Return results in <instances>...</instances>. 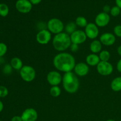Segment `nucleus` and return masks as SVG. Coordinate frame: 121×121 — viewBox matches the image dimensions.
<instances>
[{
    "instance_id": "24",
    "label": "nucleus",
    "mask_w": 121,
    "mask_h": 121,
    "mask_svg": "<svg viewBox=\"0 0 121 121\" xmlns=\"http://www.w3.org/2000/svg\"><path fill=\"white\" fill-rule=\"evenodd\" d=\"M9 14V8L5 4H0V16L5 17Z\"/></svg>"
},
{
    "instance_id": "27",
    "label": "nucleus",
    "mask_w": 121,
    "mask_h": 121,
    "mask_svg": "<svg viewBox=\"0 0 121 121\" xmlns=\"http://www.w3.org/2000/svg\"><path fill=\"white\" fill-rule=\"evenodd\" d=\"M13 67H11L10 64H7L5 65L2 69V72L6 75H9L13 72Z\"/></svg>"
},
{
    "instance_id": "4",
    "label": "nucleus",
    "mask_w": 121,
    "mask_h": 121,
    "mask_svg": "<svg viewBox=\"0 0 121 121\" xmlns=\"http://www.w3.org/2000/svg\"><path fill=\"white\" fill-rule=\"evenodd\" d=\"M47 30L52 34H57L62 33L65 29V26L62 21L57 18H53L48 20L47 24Z\"/></svg>"
},
{
    "instance_id": "34",
    "label": "nucleus",
    "mask_w": 121,
    "mask_h": 121,
    "mask_svg": "<svg viewBox=\"0 0 121 121\" xmlns=\"http://www.w3.org/2000/svg\"><path fill=\"white\" fill-rule=\"evenodd\" d=\"M33 5H37L42 1V0H29Z\"/></svg>"
},
{
    "instance_id": "8",
    "label": "nucleus",
    "mask_w": 121,
    "mask_h": 121,
    "mask_svg": "<svg viewBox=\"0 0 121 121\" xmlns=\"http://www.w3.org/2000/svg\"><path fill=\"white\" fill-rule=\"evenodd\" d=\"M63 76L58 71L53 70L48 72L47 75V81L52 86H59L62 82Z\"/></svg>"
},
{
    "instance_id": "11",
    "label": "nucleus",
    "mask_w": 121,
    "mask_h": 121,
    "mask_svg": "<svg viewBox=\"0 0 121 121\" xmlns=\"http://www.w3.org/2000/svg\"><path fill=\"white\" fill-rule=\"evenodd\" d=\"M17 10L22 14H27L31 11L33 4L29 0H18L15 3Z\"/></svg>"
},
{
    "instance_id": "39",
    "label": "nucleus",
    "mask_w": 121,
    "mask_h": 121,
    "mask_svg": "<svg viewBox=\"0 0 121 121\" xmlns=\"http://www.w3.org/2000/svg\"><path fill=\"white\" fill-rule=\"evenodd\" d=\"M120 15H121V14H120Z\"/></svg>"
},
{
    "instance_id": "3",
    "label": "nucleus",
    "mask_w": 121,
    "mask_h": 121,
    "mask_svg": "<svg viewBox=\"0 0 121 121\" xmlns=\"http://www.w3.org/2000/svg\"><path fill=\"white\" fill-rule=\"evenodd\" d=\"M52 44L56 50L59 52L66 50L72 44L70 35L65 32L56 34L52 40Z\"/></svg>"
},
{
    "instance_id": "28",
    "label": "nucleus",
    "mask_w": 121,
    "mask_h": 121,
    "mask_svg": "<svg viewBox=\"0 0 121 121\" xmlns=\"http://www.w3.org/2000/svg\"><path fill=\"white\" fill-rule=\"evenodd\" d=\"M9 92L7 87L4 86H0V98H5L8 96Z\"/></svg>"
},
{
    "instance_id": "5",
    "label": "nucleus",
    "mask_w": 121,
    "mask_h": 121,
    "mask_svg": "<svg viewBox=\"0 0 121 121\" xmlns=\"http://www.w3.org/2000/svg\"><path fill=\"white\" fill-rule=\"evenodd\" d=\"M20 74L21 79L26 82H31L35 79L36 72L32 66L24 65L20 70Z\"/></svg>"
},
{
    "instance_id": "7",
    "label": "nucleus",
    "mask_w": 121,
    "mask_h": 121,
    "mask_svg": "<svg viewBox=\"0 0 121 121\" xmlns=\"http://www.w3.org/2000/svg\"><path fill=\"white\" fill-rule=\"evenodd\" d=\"M35 39L37 42L40 44H47L52 40V33L47 29L41 30L37 33Z\"/></svg>"
},
{
    "instance_id": "22",
    "label": "nucleus",
    "mask_w": 121,
    "mask_h": 121,
    "mask_svg": "<svg viewBox=\"0 0 121 121\" xmlns=\"http://www.w3.org/2000/svg\"><path fill=\"white\" fill-rule=\"evenodd\" d=\"M75 23L77 26L80 27H86L88 24L86 18L83 16L78 17L75 20Z\"/></svg>"
},
{
    "instance_id": "14",
    "label": "nucleus",
    "mask_w": 121,
    "mask_h": 121,
    "mask_svg": "<svg viewBox=\"0 0 121 121\" xmlns=\"http://www.w3.org/2000/svg\"><path fill=\"white\" fill-rule=\"evenodd\" d=\"M73 70L77 76L83 77L87 75L89 72V66L85 63L80 62L76 64Z\"/></svg>"
},
{
    "instance_id": "36",
    "label": "nucleus",
    "mask_w": 121,
    "mask_h": 121,
    "mask_svg": "<svg viewBox=\"0 0 121 121\" xmlns=\"http://www.w3.org/2000/svg\"><path fill=\"white\" fill-rule=\"evenodd\" d=\"M4 109V104L3 102L0 100V112H2Z\"/></svg>"
},
{
    "instance_id": "17",
    "label": "nucleus",
    "mask_w": 121,
    "mask_h": 121,
    "mask_svg": "<svg viewBox=\"0 0 121 121\" xmlns=\"http://www.w3.org/2000/svg\"><path fill=\"white\" fill-rule=\"evenodd\" d=\"M90 50L93 54H98L102 51V44L99 40H93L90 44Z\"/></svg>"
},
{
    "instance_id": "20",
    "label": "nucleus",
    "mask_w": 121,
    "mask_h": 121,
    "mask_svg": "<svg viewBox=\"0 0 121 121\" xmlns=\"http://www.w3.org/2000/svg\"><path fill=\"white\" fill-rule=\"evenodd\" d=\"M77 25L76 24L75 22H69L65 26V33L68 34L69 35H71L73 33H74L76 30Z\"/></svg>"
},
{
    "instance_id": "19",
    "label": "nucleus",
    "mask_w": 121,
    "mask_h": 121,
    "mask_svg": "<svg viewBox=\"0 0 121 121\" xmlns=\"http://www.w3.org/2000/svg\"><path fill=\"white\" fill-rule=\"evenodd\" d=\"M111 88L113 91L118 92L121 91V77H117L111 82Z\"/></svg>"
},
{
    "instance_id": "16",
    "label": "nucleus",
    "mask_w": 121,
    "mask_h": 121,
    "mask_svg": "<svg viewBox=\"0 0 121 121\" xmlns=\"http://www.w3.org/2000/svg\"><path fill=\"white\" fill-rule=\"evenodd\" d=\"M100 61L99 55L96 54L91 53L86 57V64L90 66H96Z\"/></svg>"
},
{
    "instance_id": "23",
    "label": "nucleus",
    "mask_w": 121,
    "mask_h": 121,
    "mask_svg": "<svg viewBox=\"0 0 121 121\" xmlns=\"http://www.w3.org/2000/svg\"><path fill=\"white\" fill-rule=\"evenodd\" d=\"M99 57L100 60L102 61H108L111 58V54L109 52L106 50H102L99 53Z\"/></svg>"
},
{
    "instance_id": "25",
    "label": "nucleus",
    "mask_w": 121,
    "mask_h": 121,
    "mask_svg": "<svg viewBox=\"0 0 121 121\" xmlns=\"http://www.w3.org/2000/svg\"><path fill=\"white\" fill-rule=\"evenodd\" d=\"M121 9L118 6H114V7H112L111 9V11H110V14L113 17H118L121 14Z\"/></svg>"
},
{
    "instance_id": "21",
    "label": "nucleus",
    "mask_w": 121,
    "mask_h": 121,
    "mask_svg": "<svg viewBox=\"0 0 121 121\" xmlns=\"http://www.w3.org/2000/svg\"><path fill=\"white\" fill-rule=\"evenodd\" d=\"M61 93V90L59 86H52L50 89V94L54 98H57L60 96Z\"/></svg>"
},
{
    "instance_id": "10",
    "label": "nucleus",
    "mask_w": 121,
    "mask_h": 121,
    "mask_svg": "<svg viewBox=\"0 0 121 121\" xmlns=\"http://www.w3.org/2000/svg\"><path fill=\"white\" fill-rule=\"evenodd\" d=\"M85 33L87 38L91 40H95L99 34V27L95 23L89 22L85 27Z\"/></svg>"
},
{
    "instance_id": "30",
    "label": "nucleus",
    "mask_w": 121,
    "mask_h": 121,
    "mask_svg": "<svg viewBox=\"0 0 121 121\" xmlns=\"http://www.w3.org/2000/svg\"><path fill=\"white\" fill-rule=\"evenodd\" d=\"M70 50L72 51V52H73V53L77 52L78 50H79V45L76 44L72 43L70 47Z\"/></svg>"
},
{
    "instance_id": "33",
    "label": "nucleus",
    "mask_w": 121,
    "mask_h": 121,
    "mask_svg": "<svg viewBox=\"0 0 121 121\" xmlns=\"http://www.w3.org/2000/svg\"><path fill=\"white\" fill-rule=\"evenodd\" d=\"M117 70H118L119 73H121V59H119V61H118V63H117Z\"/></svg>"
},
{
    "instance_id": "9",
    "label": "nucleus",
    "mask_w": 121,
    "mask_h": 121,
    "mask_svg": "<svg viewBox=\"0 0 121 121\" xmlns=\"http://www.w3.org/2000/svg\"><path fill=\"white\" fill-rule=\"evenodd\" d=\"M70 37V40L72 43L76 44H82L84 43L86 41L87 36L85 33V31L80 30H77L74 33H72Z\"/></svg>"
},
{
    "instance_id": "6",
    "label": "nucleus",
    "mask_w": 121,
    "mask_h": 121,
    "mask_svg": "<svg viewBox=\"0 0 121 121\" xmlns=\"http://www.w3.org/2000/svg\"><path fill=\"white\" fill-rule=\"evenodd\" d=\"M96 70L98 73L101 76H108L113 73V67L109 61H100L96 66Z\"/></svg>"
},
{
    "instance_id": "13",
    "label": "nucleus",
    "mask_w": 121,
    "mask_h": 121,
    "mask_svg": "<svg viewBox=\"0 0 121 121\" xmlns=\"http://www.w3.org/2000/svg\"><path fill=\"white\" fill-rule=\"evenodd\" d=\"M21 117L22 121H36L38 119L37 111L32 108H27L23 111Z\"/></svg>"
},
{
    "instance_id": "35",
    "label": "nucleus",
    "mask_w": 121,
    "mask_h": 121,
    "mask_svg": "<svg viewBox=\"0 0 121 121\" xmlns=\"http://www.w3.org/2000/svg\"><path fill=\"white\" fill-rule=\"evenodd\" d=\"M115 3L117 6H118L121 9V0H115Z\"/></svg>"
},
{
    "instance_id": "32",
    "label": "nucleus",
    "mask_w": 121,
    "mask_h": 121,
    "mask_svg": "<svg viewBox=\"0 0 121 121\" xmlns=\"http://www.w3.org/2000/svg\"><path fill=\"white\" fill-rule=\"evenodd\" d=\"M11 121H22V118H21V116H14L12 118Z\"/></svg>"
},
{
    "instance_id": "18",
    "label": "nucleus",
    "mask_w": 121,
    "mask_h": 121,
    "mask_svg": "<svg viewBox=\"0 0 121 121\" xmlns=\"http://www.w3.org/2000/svg\"><path fill=\"white\" fill-rule=\"evenodd\" d=\"M10 65L11 66V67H13V69L19 71H20V70L21 69V68L24 66L23 63H22V61L21 60V59L17 57H13V59L11 60Z\"/></svg>"
},
{
    "instance_id": "15",
    "label": "nucleus",
    "mask_w": 121,
    "mask_h": 121,
    "mask_svg": "<svg viewBox=\"0 0 121 121\" xmlns=\"http://www.w3.org/2000/svg\"><path fill=\"white\" fill-rule=\"evenodd\" d=\"M99 41L104 46H112L116 41V37L113 33H105L100 36Z\"/></svg>"
},
{
    "instance_id": "31",
    "label": "nucleus",
    "mask_w": 121,
    "mask_h": 121,
    "mask_svg": "<svg viewBox=\"0 0 121 121\" xmlns=\"http://www.w3.org/2000/svg\"><path fill=\"white\" fill-rule=\"evenodd\" d=\"M111 8L110 7L109 5H106L104 6V8H103V12L108 14V13H110V11H111Z\"/></svg>"
},
{
    "instance_id": "12",
    "label": "nucleus",
    "mask_w": 121,
    "mask_h": 121,
    "mask_svg": "<svg viewBox=\"0 0 121 121\" xmlns=\"http://www.w3.org/2000/svg\"><path fill=\"white\" fill-rule=\"evenodd\" d=\"M110 20H111L110 15L107 13L102 12V13H99L96 16L95 22V24L98 27H104L109 24Z\"/></svg>"
},
{
    "instance_id": "29",
    "label": "nucleus",
    "mask_w": 121,
    "mask_h": 121,
    "mask_svg": "<svg viewBox=\"0 0 121 121\" xmlns=\"http://www.w3.org/2000/svg\"><path fill=\"white\" fill-rule=\"evenodd\" d=\"M113 33L115 36L121 38V25H117L114 27Z\"/></svg>"
},
{
    "instance_id": "37",
    "label": "nucleus",
    "mask_w": 121,
    "mask_h": 121,
    "mask_svg": "<svg viewBox=\"0 0 121 121\" xmlns=\"http://www.w3.org/2000/svg\"><path fill=\"white\" fill-rule=\"evenodd\" d=\"M117 52H118V54L121 57V45L118 46V48H117Z\"/></svg>"
},
{
    "instance_id": "2",
    "label": "nucleus",
    "mask_w": 121,
    "mask_h": 121,
    "mask_svg": "<svg viewBox=\"0 0 121 121\" xmlns=\"http://www.w3.org/2000/svg\"><path fill=\"white\" fill-rule=\"evenodd\" d=\"M61 83L65 91L70 94L76 93L80 87L79 79L73 72L65 73L63 76Z\"/></svg>"
},
{
    "instance_id": "40",
    "label": "nucleus",
    "mask_w": 121,
    "mask_h": 121,
    "mask_svg": "<svg viewBox=\"0 0 121 121\" xmlns=\"http://www.w3.org/2000/svg\"><path fill=\"white\" fill-rule=\"evenodd\" d=\"M0 121H1V120H0Z\"/></svg>"
},
{
    "instance_id": "1",
    "label": "nucleus",
    "mask_w": 121,
    "mask_h": 121,
    "mask_svg": "<svg viewBox=\"0 0 121 121\" xmlns=\"http://www.w3.org/2000/svg\"><path fill=\"white\" fill-rule=\"evenodd\" d=\"M53 63L57 70L67 73L74 70L76 61L74 56L70 53L61 52L54 56Z\"/></svg>"
},
{
    "instance_id": "38",
    "label": "nucleus",
    "mask_w": 121,
    "mask_h": 121,
    "mask_svg": "<svg viewBox=\"0 0 121 121\" xmlns=\"http://www.w3.org/2000/svg\"><path fill=\"white\" fill-rule=\"evenodd\" d=\"M106 121H115V120H113V119H108V120Z\"/></svg>"
},
{
    "instance_id": "26",
    "label": "nucleus",
    "mask_w": 121,
    "mask_h": 121,
    "mask_svg": "<svg viewBox=\"0 0 121 121\" xmlns=\"http://www.w3.org/2000/svg\"><path fill=\"white\" fill-rule=\"evenodd\" d=\"M8 50L7 46L4 43H0V57H2Z\"/></svg>"
}]
</instances>
